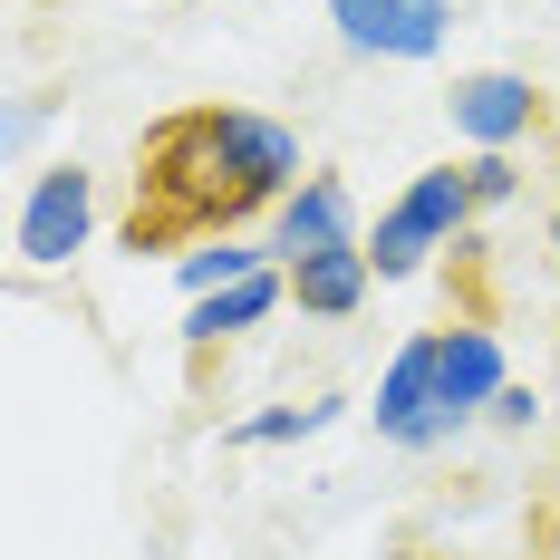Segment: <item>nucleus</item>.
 <instances>
[{
    "label": "nucleus",
    "instance_id": "obj_1",
    "mask_svg": "<svg viewBox=\"0 0 560 560\" xmlns=\"http://www.w3.org/2000/svg\"><path fill=\"white\" fill-rule=\"evenodd\" d=\"M280 194H300V136L280 116L165 107L136 136V174H126L116 242L126 252H184V242L242 232L252 213H271Z\"/></svg>",
    "mask_w": 560,
    "mask_h": 560
},
{
    "label": "nucleus",
    "instance_id": "obj_2",
    "mask_svg": "<svg viewBox=\"0 0 560 560\" xmlns=\"http://www.w3.org/2000/svg\"><path fill=\"white\" fill-rule=\"evenodd\" d=\"M483 203H474V165H435L416 174L406 194H396L387 213H377V242H368V261H377V280H406L435 242H454V232L474 223Z\"/></svg>",
    "mask_w": 560,
    "mask_h": 560
},
{
    "label": "nucleus",
    "instance_id": "obj_3",
    "mask_svg": "<svg viewBox=\"0 0 560 560\" xmlns=\"http://www.w3.org/2000/svg\"><path fill=\"white\" fill-rule=\"evenodd\" d=\"M97 223V174L88 165H49L30 184V203H20V261H68L78 242Z\"/></svg>",
    "mask_w": 560,
    "mask_h": 560
},
{
    "label": "nucleus",
    "instance_id": "obj_4",
    "mask_svg": "<svg viewBox=\"0 0 560 560\" xmlns=\"http://www.w3.org/2000/svg\"><path fill=\"white\" fill-rule=\"evenodd\" d=\"M329 20L348 30V49H377V58H435V49H445L454 0H329Z\"/></svg>",
    "mask_w": 560,
    "mask_h": 560
},
{
    "label": "nucleus",
    "instance_id": "obj_5",
    "mask_svg": "<svg viewBox=\"0 0 560 560\" xmlns=\"http://www.w3.org/2000/svg\"><path fill=\"white\" fill-rule=\"evenodd\" d=\"M454 126H464L483 155H503L512 136H532V126H541V88H532V78H512V68H483V78H464V88H454Z\"/></svg>",
    "mask_w": 560,
    "mask_h": 560
},
{
    "label": "nucleus",
    "instance_id": "obj_6",
    "mask_svg": "<svg viewBox=\"0 0 560 560\" xmlns=\"http://www.w3.org/2000/svg\"><path fill=\"white\" fill-rule=\"evenodd\" d=\"M493 396H503V348H493V329H483V319L445 329V338H435V406L464 425V416L493 406Z\"/></svg>",
    "mask_w": 560,
    "mask_h": 560
},
{
    "label": "nucleus",
    "instance_id": "obj_7",
    "mask_svg": "<svg viewBox=\"0 0 560 560\" xmlns=\"http://www.w3.org/2000/svg\"><path fill=\"white\" fill-rule=\"evenodd\" d=\"M338 242H358V223H348V184H338V174H310V184L280 203L271 252L280 261H310V252H338Z\"/></svg>",
    "mask_w": 560,
    "mask_h": 560
},
{
    "label": "nucleus",
    "instance_id": "obj_8",
    "mask_svg": "<svg viewBox=\"0 0 560 560\" xmlns=\"http://www.w3.org/2000/svg\"><path fill=\"white\" fill-rule=\"evenodd\" d=\"M280 300H290V271H252V280H232V290H213V300H194V319H184L194 358H213L223 338H242L252 319H271Z\"/></svg>",
    "mask_w": 560,
    "mask_h": 560
},
{
    "label": "nucleus",
    "instance_id": "obj_9",
    "mask_svg": "<svg viewBox=\"0 0 560 560\" xmlns=\"http://www.w3.org/2000/svg\"><path fill=\"white\" fill-rule=\"evenodd\" d=\"M368 242H338V252H310V261H290V300L310 310V319H348L358 300H368Z\"/></svg>",
    "mask_w": 560,
    "mask_h": 560
},
{
    "label": "nucleus",
    "instance_id": "obj_10",
    "mask_svg": "<svg viewBox=\"0 0 560 560\" xmlns=\"http://www.w3.org/2000/svg\"><path fill=\"white\" fill-rule=\"evenodd\" d=\"M261 271V261H252V252H184V261H174V280H184V290H194V300H213V290H232V280H252Z\"/></svg>",
    "mask_w": 560,
    "mask_h": 560
},
{
    "label": "nucleus",
    "instance_id": "obj_11",
    "mask_svg": "<svg viewBox=\"0 0 560 560\" xmlns=\"http://www.w3.org/2000/svg\"><path fill=\"white\" fill-rule=\"evenodd\" d=\"M329 416H338V406H280V416H252V425H242V445H280V435H319Z\"/></svg>",
    "mask_w": 560,
    "mask_h": 560
},
{
    "label": "nucleus",
    "instance_id": "obj_12",
    "mask_svg": "<svg viewBox=\"0 0 560 560\" xmlns=\"http://www.w3.org/2000/svg\"><path fill=\"white\" fill-rule=\"evenodd\" d=\"M512 184H522V174H512V155H474V203H503Z\"/></svg>",
    "mask_w": 560,
    "mask_h": 560
},
{
    "label": "nucleus",
    "instance_id": "obj_13",
    "mask_svg": "<svg viewBox=\"0 0 560 560\" xmlns=\"http://www.w3.org/2000/svg\"><path fill=\"white\" fill-rule=\"evenodd\" d=\"M493 425H532V387H503V396H493Z\"/></svg>",
    "mask_w": 560,
    "mask_h": 560
},
{
    "label": "nucleus",
    "instance_id": "obj_14",
    "mask_svg": "<svg viewBox=\"0 0 560 560\" xmlns=\"http://www.w3.org/2000/svg\"><path fill=\"white\" fill-rule=\"evenodd\" d=\"M551 252H560V203H551Z\"/></svg>",
    "mask_w": 560,
    "mask_h": 560
}]
</instances>
